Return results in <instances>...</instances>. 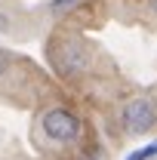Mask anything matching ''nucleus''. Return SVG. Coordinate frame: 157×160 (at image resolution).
<instances>
[{
	"mask_svg": "<svg viewBox=\"0 0 157 160\" xmlns=\"http://www.w3.org/2000/svg\"><path fill=\"white\" fill-rule=\"evenodd\" d=\"M49 62L53 68L59 71L62 77H77L89 68L93 62V49L83 37H74V34H62L49 43Z\"/></svg>",
	"mask_w": 157,
	"mask_h": 160,
	"instance_id": "f257e3e1",
	"label": "nucleus"
},
{
	"mask_svg": "<svg viewBox=\"0 0 157 160\" xmlns=\"http://www.w3.org/2000/svg\"><path fill=\"white\" fill-rule=\"evenodd\" d=\"M40 136L46 142H53V145H77L80 136H83V123L74 111H68V108H62V105H53V108H46L43 114H40Z\"/></svg>",
	"mask_w": 157,
	"mask_h": 160,
	"instance_id": "f03ea898",
	"label": "nucleus"
},
{
	"mask_svg": "<svg viewBox=\"0 0 157 160\" xmlns=\"http://www.w3.org/2000/svg\"><path fill=\"white\" fill-rule=\"evenodd\" d=\"M157 123V105L148 96H136L120 108V126L126 136H145Z\"/></svg>",
	"mask_w": 157,
	"mask_h": 160,
	"instance_id": "7ed1b4c3",
	"label": "nucleus"
},
{
	"mask_svg": "<svg viewBox=\"0 0 157 160\" xmlns=\"http://www.w3.org/2000/svg\"><path fill=\"white\" fill-rule=\"evenodd\" d=\"M126 160H157V142H151V145H145V148L133 151Z\"/></svg>",
	"mask_w": 157,
	"mask_h": 160,
	"instance_id": "20e7f679",
	"label": "nucleus"
},
{
	"mask_svg": "<svg viewBox=\"0 0 157 160\" xmlns=\"http://www.w3.org/2000/svg\"><path fill=\"white\" fill-rule=\"evenodd\" d=\"M80 160H108V154L102 151V148H89V151H83Z\"/></svg>",
	"mask_w": 157,
	"mask_h": 160,
	"instance_id": "39448f33",
	"label": "nucleus"
},
{
	"mask_svg": "<svg viewBox=\"0 0 157 160\" xmlns=\"http://www.w3.org/2000/svg\"><path fill=\"white\" fill-rule=\"evenodd\" d=\"M74 3H80V0H49V9H53V12H65V9L74 6Z\"/></svg>",
	"mask_w": 157,
	"mask_h": 160,
	"instance_id": "423d86ee",
	"label": "nucleus"
},
{
	"mask_svg": "<svg viewBox=\"0 0 157 160\" xmlns=\"http://www.w3.org/2000/svg\"><path fill=\"white\" fill-rule=\"evenodd\" d=\"M9 65H13V62H9V56H6V52H0V80L9 74Z\"/></svg>",
	"mask_w": 157,
	"mask_h": 160,
	"instance_id": "0eeeda50",
	"label": "nucleus"
},
{
	"mask_svg": "<svg viewBox=\"0 0 157 160\" xmlns=\"http://www.w3.org/2000/svg\"><path fill=\"white\" fill-rule=\"evenodd\" d=\"M6 31H9V16L0 9V34H6Z\"/></svg>",
	"mask_w": 157,
	"mask_h": 160,
	"instance_id": "6e6552de",
	"label": "nucleus"
},
{
	"mask_svg": "<svg viewBox=\"0 0 157 160\" xmlns=\"http://www.w3.org/2000/svg\"><path fill=\"white\" fill-rule=\"evenodd\" d=\"M148 9H151V12L157 16V0H148Z\"/></svg>",
	"mask_w": 157,
	"mask_h": 160,
	"instance_id": "1a4fd4ad",
	"label": "nucleus"
}]
</instances>
